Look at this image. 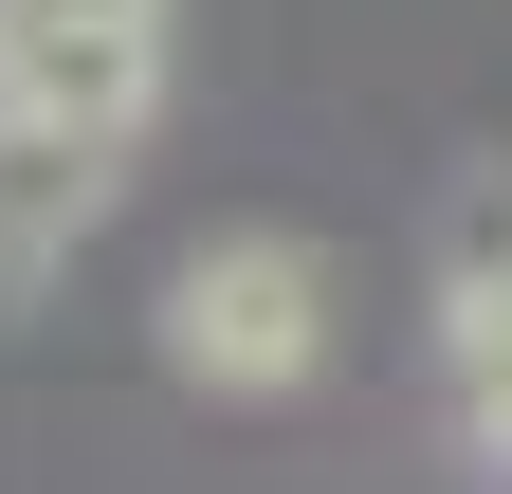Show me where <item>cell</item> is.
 Here are the masks:
<instances>
[{"instance_id": "obj_1", "label": "cell", "mask_w": 512, "mask_h": 494, "mask_svg": "<svg viewBox=\"0 0 512 494\" xmlns=\"http://www.w3.org/2000/svg\"><path fill=\"white\" fill-rule=\"evenodd\" d=\"M165 348H183V385H220V403L311 385V348H330V257H311V238H220V257H183Z\"/></svg>"}, {"instance_id": "obj_2", "label": "cell", "mask_w": 512, "mask_h": 494, "mask_svg": "<svg viewBox=\"0 0 512 494\" xmlns=\"http://www.w3.org/2000/svg\"><path fill=\"white\" fill-rule=\"evenodd\" d=\"M165 92V0H0V110H55V129H147Z\"/></svg>"}, {"instance_id": "obj_3", "label": "cell", "mask_w": 512, "mask_h": 494, "mask_svg": "<svg viewBox=\"0 0 512 494\" xmlns=\"http://www.w3.org/2000/svg\"><path fill=\"white\" fill-rule=\"evenodd\" d=\"M92 183H110V129H55V110H0V312L92 238Z\"/></svg>"}, {"instance_id": "obj_4", "label": "cell", "mask_w": 512, "mask_h": 494, "mask_svg": "<svg viewBox=\"0 0 512 494\" xmlns=\"http://www.w3.org/2000/svg\"><path fill=\"white\" fill-rule=\"evenodd\" d=\"M439 348H458V421L512 458V202H476L439 257Z\"/></svg>"}]
</instances>
